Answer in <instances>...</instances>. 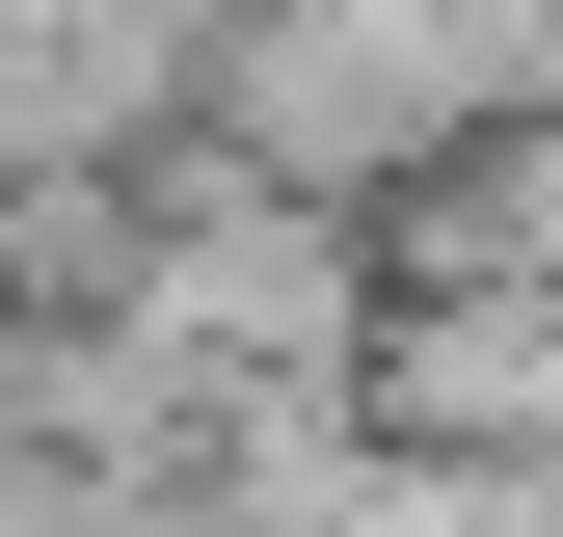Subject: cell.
<instances>
[{
  "label": "cell",
  "instance_id": "cell-1",
  "mask_svg": "<svg viewBox=\"0 0 563 537\" xmlns=\"http://www.w3.org/2000/svg\"><path fill=\"white\" fill-rule=\"evenodd\" d=\"M510 108H537V28H510V0H242L188 134H216L242 188H296V216L376 242V216H430Z\"/></svg>",
  "mask_w": 563,
  "mask_h": 537
}]
</instances>
